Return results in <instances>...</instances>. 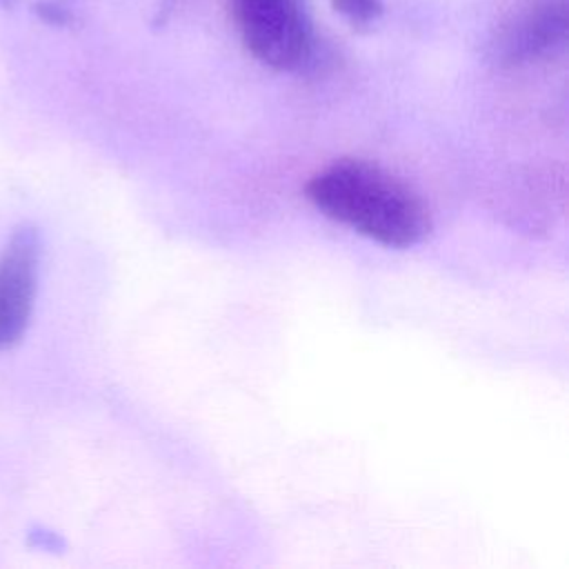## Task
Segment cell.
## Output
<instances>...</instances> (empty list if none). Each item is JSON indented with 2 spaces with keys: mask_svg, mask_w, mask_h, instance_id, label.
<instances>
[{
  "mask_svg": "<svg viewBox=\"0 0 569 569\" xmlns=\"http://www.w3.org/2000/svg\"><path fill=\"white\" fill-rule=\"evenodd\" d=\"M305 191L318 211L385 247L418 244L431 229L420 196L365 160L327 164L309 178Z\"/></svg>",
  "mask_w": 569,
  "mask_h": 569,
  "instance_id": "obj_1",
  "label": "cell"
},
{
  "mask_svg": "<svg viewBox=\"0 0 569 569\" xmlns=\"http://www.w3.org/2000/svg\"><path fill=\"white\" fill-rule=\"evenodd\" d=\"M244 49L276 71H302L316 60L318 40L305 0H229Z\"/></svg>",
  "mask_w": 569,
  "mask_h": 569,
  "instance_id": "obj_2",
  "label": "cell"
},
{
  "mask_svg": "<svg viewBox=\"0 0 569 569\" xmlns=\"http://www.w3.org/2000/svg\"><path fill=\"white\" fill-rule=\"evenodd\" d=\"M569 2L525 0L491 29L487 53L498 67H525L560 53L567 44Z\"/></svg>",
  "mask_w": 569,
  "mask_h": 569,
  "instance_id": "obj_3",
  "label": "cell"
},
{
  "mask_svg": "<svg viewBox=\"0 0 569 569\" xmlns=\"http://www.w3.org/2000/svg\"><path fill=\"white\" fill-rule=\"evenodd\" d=\"M40 233L33 224L13 229L0 251V351L24 336L38 293Z\"/></svg>",
  "mask_w": 569,
  "mask_h": 569,
  "instance_id": "obj_4",
  "label": "cell"
},
{
  "mask_svg": "<svg viewBox=\"0 0 569 569\" xmlns=\"http://www.w3.org/2000/svg\"><path fill=\"white\" fill-rule=\"evenodd\" d=\"M331 7L353 27H369L385 13L382 0H331Z\"/></svg>",
  "mask_w": 569,
  "mask_h": 569,
  "instance_id": "obj_5",
  "label": "cell"
},
{
  "mask_svg": "<svg viewBox=\"0 0 569 569\" xmlns=\"http://www.w3.org/2000/svg\"><path fill=\"white\" fill-rule=\"evenodd\" d=\"M40 16L47 20V22H53V24H67L71 18H69V11L60 4H53V2H44L40 4Z\"/></svg>",
  "mask_w": 569,
  "mask_h": 569,
  "instance_id": "obj_6",
  "label": "cell"
}]
</instances>
